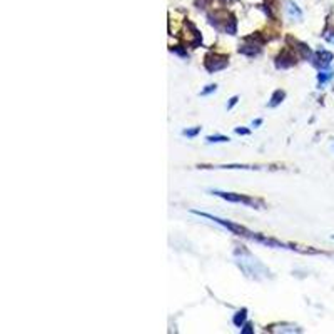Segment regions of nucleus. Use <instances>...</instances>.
<instances>
[{
    "label": "nucleus",
    "instance_id": "9b49d317",
    "mask_svg": "<svg viewBox=\"0 0 334 334\" xmlns=\"http://www.w3.org/2000/svg\"><path fill=\"white\" fill-rule=\"evenodd\" d=\"M215 89H217V85H215V84L207 85V87L204 89V91L201 92V95H207V94H211V92H215Z\"/></svg>",
    "mask_w": 334,
    "mask_h": 334
},
{
    "label": "nucleus",
    "instance_id": "f8f14e48",
    "mask_svg": "<svg viewBox=\"0 0 334 334\" xmlns=\"http://www.w3.org/2000/svg\"><path fill=\"white\" fill-rule=\"evenodd\" d=\"M238 100H239V97H238V95H234V97H232V99H231V102L227 104V111H231V109L234 107L236 104H238Z\"/></svg>",
    "mask_w": 334,
    "mask_h": 334
},
{
    "label": "nucleus",
    "instance_id": "7ed1b4c3",
    "mask_svg": "<svg viewBox=\"0 0 334 334\" xmlns=\"http://www.w3.org/2000/svg\"><path fill=\"white\" fill-rule=\"evenodd\" d=\"M333 59H334V55H333V52H329V50H319V52H316V54H312L311 57V62L314 67L317 69H328L329 67V64L333 62Z\"/></svg>",
    "mask_w": 334,
    "mask_h": 334
},
{
    "label": "nucleus",
    "instance_id": "ddd939ff",
    "mask_svg": "<svg viewBox=\"0 0 334 334\" xmlns=\"http://www.w3.org/2000/svg\"><path fill=\"white\" fill-rule=\"evenodd\" d=\"M249 132H251L249 129H242V127H238V129H236V134H241V136H247Z\"/></svg>",
    "mask_w": 334,
    "mask_h": 334
},
{
    "label": "nucleus",
    "instance_id": "1a4fd4ad",
    "mask_svg": "<svg viewBox=\"0 0 334 334\" xmlns=\"http://www.w3.org/2000/svg\"><path fill=\"white\" fill-rule=\"evenodd\" d=\"M207 142H229V137H226V136H209L207 137Z\"/></svg>",
    "mask_w": 334,
    "mask_h": 334
},
{
    "label": "nucleus",
    "instance_id": "6e6552de",
    "mask_svg": "<svg viewBox=\"0 0 334 334\" xmlns=\"http://www.w3.org/2000/svg\"><path fill=\"white\" fill-rule=\"evenodd\" d=\"M333 77H334V72H319V74H317V82L323 85L328 82V80H331Z\"/></svg>",
    "mask_w": 334,
    "mask_h": 334
},
{
    "label": "nucleus",
    "instance_id": "423d86ee",
    "mask_svg": "<svg viewBox=\"0 0 334 334\" xmlns=\"http://www.w3.org/2000/svg\"><path fill=\"white\" fill-rule=\"evenodd\" d=\"M284 97H286V92H284V91H276L274 94H272V97L269 100V107H276V105H279L284 100Z\"/></svg>",
    "mask_w": 334,
    "mask_h": 334
},
{
    "label": "nucleus",
    "instance_id": "20e7f679",
    "mask_svg": "<svg viewBox=\"0 0 334 334\" xmlns=\"http://www.w3.org/2000/svg\"><path fill=\"white\" fill-rule=\"evenodd\" d=\"M294 64H296V55L287 50L281 52L278 59H276V67L278 69H287V67H292Z\"/></svg>",
    "mask_w": 334,
    "mask_h": 334
},
{
    "label": "nucleus",
    "instance_id": "0eeeda50",
    "mask_svg": "<svg viewBox=\"0 0 334 334\" xmlns=\"http://www.w3.org/2000/svg\"><path fill=\"white\" fill-rule=\"evenodd\" d=\"M246 317H247V311L246 309H241V311H238L234 314V317H232V323L238 326V328H241V326L246 323Z\"/></svg>",
    "mask_w": 334,
    "mask_h": 334
},
{
    "label": "nucleus",
    "instance_id": "f257e3e1",
    "mask_svg": "<svg viewBox=\"0 0 334 334\" xmlns=\"http://www.w3.org/2000/svg\"><path fill=\"white\" fill-rule=\"evenodd\" d=\"M213 194H214V195H217V197L226 199V201H229V202H241V204L256 207V209H262V202H261V201H256L254 197H247V195L234 194V192H222V191H213Z\"/></svg>",
    "mask_w": 334,
    "mask_h": 334
},
{
    "label": "nucleus",
    "instance_id": "dca6fc26",
    "mask_svg": "<svg viewBox=\"0 0 334 334\" xmlns=\"http://www.w3.org/2000/svg\"><path fill=\"white\" fill-rule=\"evenodd\" d=\"M219 2H222V3H231L232 0H219Z\"/></svg>",
    "mask_w": 334,
    "mask_h": 334
},
{
    "label": "nucleus",
    "instance_id": "2eb2a0df",
    "mask_svg": "<svg viewBox=\"0 0 334 334\" xmlns=\"http://www.w3.org/2000/svg\"><path fill=\"white\" fill-rule=\"evenodd\" d=\"M261 124H262V120H261V119H258V120H254V125H261Z\"/></svg>",
    "mask_w": 334,
    "mask_h": 334
},
{
    "label": "nucleus",
    "instance_id": "39448f33",
    "mask_svg": "<svg viewBox=\"0 0 334 334\" xmlns=\"http://www.w3.org/2000/svg\"><path fill=\"white\" fill-rule=\"evenodd\" d=\"M286 10H287V14H289V17H291V19H294V17H296V20L303 19V12L299 10V7H297L296 3L286 2Z\"/></svg>",
    "mask_w": 334,
    "mask_h": 334
},
{
    "label": "nucleus",
    "instance_id": "f03ea898",
    "mask_svg": "<svg viewBox=\"0 0 334 334\" xmlns=\"http://www.w3.org/2000/svg\"><path fill=\"white\" fill-rule=\"evenodd\" d=\"M204 65H206L207 72L214 74V72H219V71H222V69H226L227 65H229V59H227V55L209 54V55H206Z\"/></svg>",
    "mask_w": 334,
    "mask_h": 334
},
{
    "label": "nucleus",
    "instance_id": "9d476101",
    "mask_svg": "<svg viewBox=\"0 0 334 334\" xmlns=\"http://www.w3.org/2000/svg\"><path fill=\"white\" fill-rule=\"evenodd\" d=\"M201 132V127H195V129H187L182 132V136H186V137H195L197 134Z\"/></svg>",
    "mask_w": 334,
    "mask_h": 334
},
{
    "label": "nucleus",
    "instance_id": "f3484780",
    "mask_svg": "<svg viewBox=\"0 0 334 334\" xmlns=\"http://www.w3.org/2000/svg\"><path fill=\"white\" fill-rule=\"evenodd\" d=\"M333 239H334V236H333Z\"/></svg>",
    "mask_w": 334,
    "mask_h": 334
},
{
    "label": "nucleus",
    "instance_id": "4468645a",
    "mask_svg": "<svg viewBox=\"0 0 334 334\" xmlns=\"http://www.w3.org/2000/svg\"><path fill=\"white\" fill-rule=\"evenodd\" d=\"M252 331H254V329H252V326L251 324H246V328L242 329V334H251Z\"/></svg>",
    "mask_w": 334,
    "mask_h": 334
}]
</instances>
